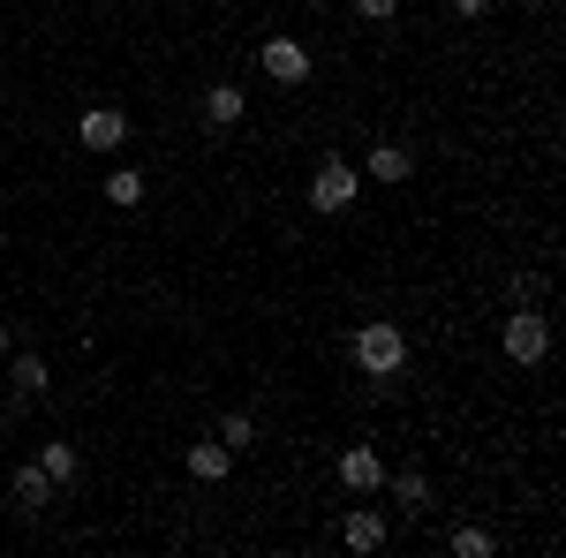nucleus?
Here are the masks:
<instances>
[{"instance_id":"f257e3e1","label":"nucleus","mask_w":566,"mask_h":558,"mask_svg":"<svg viewBox=\"0 0 566 558\" xmlns=\"http://www.w3.org/2000/svg\"><path fill=\"white\" fill-rule=\"evenodd\" d=\"M348 362L370 378V386H392L400 370H408V333L392 325V317H363L348 333Z\"/></svg>"},{"instance_id":"f03ea898","label":"nucleus","mask_w":566,"mask_h":558,"mask_svg":"<svg viewBox=\"0 0 566 558\" xmlns=\"http://www.w3.org/2000/svg\"><path fill=\"white\" fill-rule=\"evenodd\" d=\"M499 347H506V362L536 370V362L552 355V317H544L536 302H514V309H506V325H499Z\"/></svg>"},{"instance_id":"7ed1b4c3","label":"nucleus","mask_w":566,"mask_h":558,"mask_svg":"<svg viewBox=\"0 0 566 558\" xmlns=\"http://www.w3.org/2000/svg\"><path fill=\"white\" fill-rule=\"evenodd\" d=\"M355 197H363V173H355V159H317L310 167V212H325V219H340V212H355Z\"/></svg>"},{"instance_id":"20e7f679","label":"nucleus","mask_w":566,"mask_h":558,"mask_svg":"<svg viewBox=\"0 0 566 558\" xmlns=\"http://www.w3.org/2000/svg\"><path fill=\"white\" fill-rule=\"evenodd\" d=\"M258 69H264V76H272L280 91H303L317 61H310V45H303V39H287V31H272V39L258 45Z\"/></svg>"},{"instance_id":"39448f33","label":"nucleus","mask_w":566,"mask_h":558,"mask_svg":"<svg viewBox=\"0 0 566 558\" xmlns=\"http://www.w3.org/2000/svg\"><path fill=\"white\" fill-rule=\"evenodd\" d=\"M76 144H84V151H98V159H114V151L129 144V114H122V106H84Z\"/></svg>"},{"instance_id":"423d86ee","label":"nucleus","mask_w":566,"mask_h":558,"mask_svg":"<svg viewBox=\"0 0 566 558\" xmlns=\"http://www.w3.org/2000/svg\"><path fill=\"white\" fill-rule=\"evenodd\" d=\"M340 491L348 498H378L386 491V461H378V445H340Z\"/></svg>"},{"instance_id":"0eeeda50","label":"nucleus","mask_w":566,"mask_h":558,"mask_svg":"<svg viewBox=\"0 0 566 558\" xmlns=\"http://www.w3.org/2000/svg\"><path fill=\"white\" fill-rule=\"evenodd\" d=\"M386 536H392V528H386L378 506H348V514H340V544H348V551L370 558V551H386Z\"/></svg>"},{"instance_id":"6e6552de","label":"nucleus","mask_w":566,"mask_h":558,"mask_svg":"<svg viewBox=\"0 0 566 558\" xmlns=\"http://www.w3.org/2000/svg\"><path fill=\"white\" fill-rule=\"evenodd\" d=\"M355 173H370V181H386V189H400V181L416 173V151H408V144H370Z\"/></svg>"},{"instance_id":"1a4fd4ad","label":"nucleus","mask_w":566,"mask_h":558,"mask_svg":"<svg viewBox=\"0 0 566 558\" xmlns=\"http://www.w3.org/2000/svg\"><path fill=\"white\" fill-rule=\"evenodd\" d=\"M242 114H250V91L242 84H212L205 91V129H242Z\"/></svg>"},{"instance_id":"9d476101","label":"nucleus","mask_w":566,"mask_h":558,"mask_svg":"<svg viewBox=\"0 0 566 558\" xmlns=\"http://www.w3.org/2000/svg\"><path fill=\"white\" fill-rule=\"evenodd\" d=\"M8 362V386H15V400H45V386H53V370H45V355H0Z\"/></svg>"},{"instance_id":"9b49d317","label":"nucleus","mask_w":566,"mask_h":558,"mask_svg":"<svg viewBox=\"0 0 566 558\" xmlns=\"http://www.w3.org/2000/svg\"><path fill=\"white\" fill-rule=\"evenodd\" d=\"M53 498H61V483H53L39 461H23V468H15V506H23V514H45Z\"/></svg>"},{"instance_id":"f8f14e48","label":"nucleus","mask_w":566,"mask_h":558,"mask_svg":"<svg viewBox=\"0 0 566 558\" xmlns=\"http://www.w3.org/2000/svg\"><path fill=\"white\" fill-rule=\"evenodd\" d=\"M189 475H197V483H227V475H234V453H227L219 438H197V445H189Z\"/></svg>"},{"instance_id":"ddd939ff","label":"nucleus","mask_w":566,"mask_h":558,"mask_svg":"<svg viewBox=\"0 0 566 558\" xmlns=\"http://www.w3.org/2000/svg\"><path fill=\"white\" fill-rule=\"evenodd\" d=\"M144 197H151V181H144L136 167H114V173H106V204H114V212H136Z\"/></svg>"},{"instance_id":"4468645a","label":"nucleus","mask_w":566,"mask_h":558,"mask_svg":"<svg viewBox=\"0 0 566 558\" xmlns=\"http://www.w3.org/2000/svg\"><path fill=\"white\" fill-rule=\"evenodd\" d=\"M39 468L53 475V483H61V491H69V483H76V468H84V461H76V445H69V438H45V445H39Z\"/></svg>"},{"instance_id":"2eb2a0df","label":"nucleus","mask_w":566,"mask_h":558,"mask_svg":"<svg viewBox=\"0 0 566 558\" xmlns=\"http://www.w3.org/2000/svg\"><path fill=\"white\" fill-rule=\"evenodd\" d=\"M386 491L400 498V506H408V514H423V506H431V475H423V468H400V475H386Z\"/></svg>"},{"instance_id":"dca6fc26","label":"nucleus","mask_w":566,"mask_h":558,"mask_svg":"<svg viewBox=\"0 0 566 558\" xmlns=\"http://www.w3.org/2000/svg\"><path fill=\"white\" fill-rule=\"evenodd\" d=\"M219 445H227V453H250V445H258V415H242V408L219 415Z\"/></svg>"},{"instance_id":"f3484780","label":"nucleus","mask_w":566,"mask_h":558,"mask_svg":"<svg viewBox=\"0 0 566 558\" xmlns=\"http://www.w3.org/2000/svg\"><path fill=\"white\" fill-rule=\"evenodd\" d=\"M446 544H453V558H491V551H499V536H491V528H453Z\"/></svg>"},{"instance_id":"a211bd4d","label":"nucleus","mask_w":566,"mask_h":558,"mask_svg":"<svg viewBox=\"0 0 566 558\" xmlns=\"http://www.w3.org/2000/svg\"><path fill=\"white\" fill-rule=\"evenodd\" d=\"M506 295H514V302H544V272H514Z\"/></svg>"},{"instance_id":"6ab92c4d","label":"nucleus","mask_w":566,"mask_h":558,"mask_svg":"<svg viewBox=\"0 0 566 558\" xmlns=\"http://www.w3.org/2000/svg\"><path fill=\"white\" fill-rule=\"evenodd\" d=\"M348 8L363 23H392V15H400V0H348Z\"/></svg>"},{"instance_id":"aec40b11","label":"nucleus","mask_w":566,"mask_h":558,"mask_svg":"<svg viewBox=\"0 0 566 558\" xmlns=\"http://www.w3.org/2000/svg\"><path fill=\"white\" fill-rule=\"evenodd\" d=\"M491 8H499V0H453V15H461V23H476V15H491Z\"/></svg>"},{"instance_id":"412c9836","label":"nucleus","mask_w":566,"mask_h":558,"mask_svg":"<svg viewBox=\"0 0 566 558\" xmlns=\"http://www.w3.org/2000/svg\"><path fill=\"white\" fill-rule=\"evenodd\" d=\"M0 355H8V325H0Z\"/></svg>"}]
</instances>
